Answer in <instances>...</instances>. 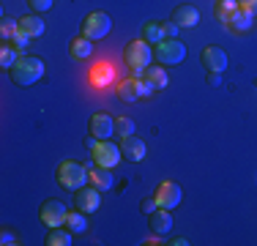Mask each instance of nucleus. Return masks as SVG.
I'll return each mask as SVG.
<instances>
[{
  "label": "nucleus",
  "instance_id": "nucleus-1",
  "mask_svg": "<svg viewBox=\"0 0 257 246\" xmlns=\"http://www.w3.org/2000/svg\"><path fill=\"white\" fill-rule=\"evenodd\" d=\"M44 69H47V63L41 58H36V55H20L17 63L9 69V77L17 88H30V85H36L44 77Z\"/></svg>",
  "mask_w": 257,
  "mask_h": 246
},
{
  "label": "nucleus",
  "instance_id": "nucleus-2",
  "mask_svg": "<svg viewBox=\"0 0 257 246\" xmlns=\"http://www.w3.org/2000/svg\"><path fill=\"white\" fill-rule=\"evenodd\" d=\"M55 178H58V183L63 189H69V192H79L82 186H88V183H90L88 167H82L79 162H71V159H66V162L58 164Z\"/></svg>",
  "mask_w": 257,
  "mask_h": 246
},
{
  "label": "nucleus",
  "instance_id": "nucleus-3",
  "mask_svg": "<svg viewBox=\"0 0 257 246\" xmlns=\"http://www.w3.org/2000/svg\"><path fill=\"white\" fill-rule=\"evenodd\" d=\"M123 58H126V66L132 71V77H143L145 69L151 66V60H154V49L148 47V41L137 39V41H128L126 44Z\"/></svg>",
  "mask_w": 257,
  "mask_h": 246
},
{
  "label": "nucleus",
  "instance_id": "nucleus-4",
  "mask_svg": "<svg viewBox=\"0 0 257 246\" xmlns=\"http://www.w3.org/2000/svg\"><path fill=\"white\" fill-rule=\"evenodd\" d=\"M79 30H82L79 36H85V39H90V41H99L104 36H109V30H112V17H109L107 11H93V14H88L82 20Z\"/></svg>",
  "mask_w": 257,
  "mask_h": 246
},
{
  "label": "nucleus",
  "instance_id": "nucleus-5",
  "mask_svg": "<svg viewBox=\"0 0 257 246\" xmlns=\"http://www.w3.org/2000/svg\"><path fill=\"white\" fill-rule=\"evenodd\" d=\"M154 58L162 66H181L183 58H186V47L178 39H162L154 49Z\"/></svg>",
  "mask_w": 257,
  "mask_h": 246
},
{
  "label": "nucleus",
  "instance_id": "nucleus-6",
  "mask_svg": "<svg viewBox=\"0 0 257 246\" xmlns=\"http://www.w3.org/2000/svg\"><path fill=\"white\" fill-rule=\"evenodd\" d=\"M151 93H154V88H151L143 77H128V79H120L118 82V98L126 104L137 101V98H148Z\"/></svg>",
  "mask_w": 257,
  "mask_h": 246
},
{
  "label": "nucleus",
  "instance_id": "nucleus-7",
  "mask_svg": "<svg viewBox=\"0 0 257 246\" xmlns=\"http://www.w3.org/2000/svg\"><path fill=\"white\" fill-rule=\"evenodd\" d=\"M90 153H93V164H99V167H109V170H115L120 164V159H123L120 145L109 143V140H99V145H96Z\"/></svg>",
  "mask_w": 257,
  "mask_h": 246
},
{
  "label": "nucleus",
  "instance_id": "nucleus-8",
  "mask_svg": "<svg viewBox=\"0 0 257 246\" xmlns=\"http://www.w3.org/2000/svg\"><path fill=\"white\" fill-rule=\"evenodd\" d=\"M66 216H69V208L60 200H47L44 205L39 208V219L44 221L47 227H60L66 224Z\"/></svg>",
  "mask_w": 257,
  "mask_h": 246
},
{
  "label": "nucleus",
  "instance_id": "nucleus-9",
  "mask_svg": "<svg viewBox=\"0 0 257 246\" xmlns=\"http://www.w3.org/2000/svg\"><path fill=\"white\" fill-rule=\"evenodd\" d=\"M181 200H183V192H181V186H178L175 181L159 183V189H156V202H159V208H167V211H173V208L181 205Z\"/></svg>",
  "mask_w": 257,
  "mask_h": 246
},
{
  "label": "nucleus",
  "instance_id": "nucleus-10",
  "mask_svg": "<svg viewBox=\"0 0 257 246\" xmlns=\"http://www.w3.org/2000/svg\"><path fill=\"white\" fill-rule=\"evenodd\" d=\"M74 205H77V211H82V213H96L99 211V205H101V192L90 183V186H82L77 192V197H74Z\"/></svg>",
  "mask_w": 257,
  "mask_h": 246
},
{
  "label": "nucleus",
  "instance_id": "nucleus-11",
  "mask_svg": "<svg viewBox=\"0 0 257 246\" xmlns=\"http://www.w3.org/2000/svg\"><path fill=\"white\" fill-rule=\"evenodd\" d=\"M200 60H203L205 71H216V74H222L224 69H227V52H224V49H219V47H213V44L203 49Z\"/></svg>",
  "mask_w": 257,
  "mask_h": 246
},
{
  "label": "nucleus",
  "instance_id": "nucleus-12",
  "mask_svg": "<svg viewBox=\"0 0 257 246\" xmlns=\"http://www.w3.org/2000/svg\"><path fill=\"white\" fill-rule=\"evenodd\" d=\"M120 153H123L126 162H143L145 156H148V145L143 143L140 137H123L120 140Z\"/></svg>",
  "mask_w": 257,
  "mask_h": 246
},
{
  "label": "nucleus",
  "instance_id": "nucleus-13",
  "mask_svg": "<svg viewBox=\"0 0 257 246\" xmlns=\"http://www.w3.org/2000/svg\"><path fill=\"white\" fill-rule=\"evenodd\" d=\"M90 134L99 140H109L115 134V118L107 112H96L93 118H90Z\"/></svg>",
  "mask_w": 257,
  "mask_h": 246
},
{
  "label": "nucleus",
  "instance_id": "nucleus-14",
  "mask_svg": "<svg viewBox=\"0 0 257 246\" xmlns=\"http://www.w3.org/2000/svg\"><path fill=\"white\" fill-rule=\"evenodd\" d=\"M252 22H254V14L249 9H243V6H238L235 11L227 17V28L232 30V33H246V30H252Z\"/></svg>",
  "mask_w": 257,
  "mask_h": 246
},
{
  "label": "nucleus",
  "instance_id": "nucleus-15",
  "mask_svg": "<svg viewBox=\"0 0 257 246\" xmlns=\"http://www.w3.org/2000/svg\"><path fill=\"white\" fill-rule=\"evenodd\" d=\"M148 224H151V232H154V235H167V232L173 230V211L156 208V211L148 216Z\"/></svg>",
  "mask_w": 257,
  "mask_h": 246
},
{
  "label": "nucleus",
  "instance_id": "nucleus-16",
  "mask_svg": "<svg viewBox=\"0 0 257 246\" xmlns=\"http://www.w3.org/2000/svg\"><path fill=\"white\" fill-rule=\"evenodd\" d=\"M112 79H115V69L109 63H96V66H90V74H88V82L93 85V88H107V85H112Z\"/></svg>",
  "mask_w": 257,
  "mask_h": 246
},
{
  "label": "nucleus",
  "instance_id": "nucleus-17",
  "mask_svg": "<svg viewBox=\"0 0 257 246\" xmlns=\"http://www.w3.org/2000/svg\"><path fill=\"white\" fill-rule=\"evenodd\" d=\"M173 22L178 25V28H197V22H200V11L194 9V6H189V3H183L178 6V9L173 11Z\"/></svg>",
  "mask_w": 257,
  "mask_h": 246
},
{
  "label": "nucleus",
  "instance_id": "nucleus-18",
  "mask_svg": "<svg viewBox=\"0 0 257 246\" xmlns=\"http://www.w3.org/2000/svg\"><path fill=\"white\" fill-rule=\"evenodd\" d=\"M88 172H90V183H93L99 192H109V189L115 186V175H112V170H109V167H99V164H93Z\"/></svg>",
  "mask_w": 257,
  "mask_h": 246
},
{
  "label": "nucleus",
  "instance_id": "nucleus-19",
  "mask_svg": "<svg viewBox=\"0 0 257 246\" xmlns=\"http://www.w3.org/2000/svg\"><path fill=\"white\" fill-rule=\"evenodd\" d=\"M44 20H41L39 14H28V17H20V30L22 33H28L30 39H39V36H44Z\"/></svg>",
  "mask_w": 257,
  "mask_h": 246
},
{
  "label": "nucleus",
  "instance_id": "nucleus-20",
  "mask_svg": "<svg viewBox=\"0 0 257 246\" xmlns=\"http://www.w3.org/2000/svg\"><path fill=\"white\" fill-rule=\"evenodd\" d=\"M69 55L74 60H88L90 55H93V41L85 39V36H77V39L69 44Z\"/></svg>",
  "mask_w": 257,
  "mask_h": 246
},
{
  "label": "nucleus",
  "instance_id": "nucleus-21",
  "mask_svg": "<svg viewBox=\"0 0 257 246\" xmlns=\"http://www.w3.org/2000/svg\"><path fill=\"white\" fill-rule=\"evenodd\" d=\"M143 79L154 90H164V88H167V71H164V66H148L145 74H143Z\"/></svg>",
  "mask_w": 257,
  "mask_h": 246
},
{
  "label": "nucleus",
  "instance_id": "nucleus-22",
  "mask_svg": "<svg viewBox=\"0 0 257 246\" xmlns=\"http://www.w3.org/2000/svg\"><path fill=\"white\" fill-rule=\"evenodd\" d=\"M71 235H74V232H71L66 224L50 227V235H47V246H71V243H74V241H71Z\"/></svg>",
  "mask_w": 257,
  "mask_h": 246
},
{
  "label": "nucleus",
  "instance_id": "nucleus-23",
  "mask_svg": "<svg viewBox=\"0 0 257 246\" xmlns=\"http://www.w3.org/2000/svg\"><path fill=\"white\" fill-rule=\"evenodd\" d=\"M17 52H20V49L11 44V41H3V47H0V66H3L6 71H9L11 66L17 63V58H20Z\"/></svg>",
  "mask_w": 257,
  "mask_h": 246
},
{
  "label": "nucleus",
  "instance_id": "nucleus-24",
  "mask_svg": "<svg viewBox=\"0 0 257 246\" xmlns=\"http://www.w3.org/2000/svg\"><path fill=\"white\" fill-rule=\"evenodd\" d=\"M162 39H164L162 22H145L143 25V41H148V44H159Z\"/></svg>",
  "mask_w": 257,
  "mask_h": 246
},
{
  "label": "nucleus",
  "instance_id": "nucleus-25",
  "mask_svg": "<svg viewBox=\"0 0 257 246\" xmlns=\"http://www.w3.org/2000/svg\"><path fill=\"white\" fill-rule=\"evenodd\" d=\"M88 213H82V211H71L69 216H66V227H69L71 232H85L88 230Z\"/></svg>",
  "mask_w": 257,
  "mask_h": 246
},
{
  "label": "nucleus",
  "instance_id": "nucleus-26",
  "mask_svg": "<svg viewBox=\"0 0 257 246\" xmlns=\"http://www.w3.org/2000/svg\"><path fill=\"white\" fill-rule=\"evenodd\" d=\"M235 9H238V0H219V3H216V11H213V14H216L219 22H227V17H230Z\"/></svg>",
  "mask_w": 257,
  "mask_h": 246
},
{
  "label": "nucleus",
  "instance_id": "nucleus-27",
  "mask_svg": "<svg viewBox=\"0 0 257 246\" xmlns=\"http://www.w3.org/2000/svg\"><path fill=\"white\" fill-rule=\"evenodd\" d=\"M134 129H137V126H134L132 118H115V134H118L120 140H123V137H132Z\"/></svg>",
  "mask_w": 257,
  "mask_h": 246
},
{
  "label": "nucleus",
  "instance_id": "nucleus-28",
  "mask_svg": "<svg viewBox=\"0 0 257 246\" xmlns=\"http://www.w3.org/2000/svg\"><path fill=\"white\" fill-rule=\"evenodd\" d=\"M17 30H20V20H9V17H6L3 25H0V39H3V41H11Z\"/></svg>",
  "mask_w": 257,
  "mask_h": 246
},
{
  "label": "nucleus",
  "instance_id": "nucleus-29",
  "mask_svg": "<svg viewBox=\"0 0 257 246\" xmlns=\"http://www.w3.org/2000/svg\"><path fill=\"white\" fill-rule=\"evenodd\" d=\"M52 3H55V0H28V6H30V11H33V14L50 11V9H52Z\"/></svg>",
  "mask_w": 257,
  "mask_h": 246
},
{
  "label": "nucleus",
  "instance_id": "nucleus-30",
  "mask_svg": "<svg viewBox=\"0 0 257 246\" xmlns=\"http://www.w3.org/2000/svg\"><path fill=\"white\" fill-rule=\"evenodd\" d=\"M156 208H159V202H156V194H154V197H145V200L140 202V211H143L145 216H151V213H154Z\"/></svg>",
  "mask_w": 257,
  "mask_h": 246
},
{
  "label": "nucleus",
  "instance_id": "nucleus-31",
  "mask_svg": "<svg viewBox=\"0 0 257 246\" xmlns=\"http://www.w3.org/2000/svg\"><path fill=\"white\" fill-rule=\"evenodd\" d=\"M28 41H30V36H28V33H22V30H17L14 39H11V44H14V47L22 52V49H28Z\"/></svg>",
  "mask_w": 257,
  "mask_h": 246
},
{
  "label": "nucleus",
  "instance_id": "nucleus-32",
  "mask_svg": "<svg viewBox=\"0 0 257 246\" xmlns=\"http://www.w3.org/2000/svg\"><path fill=\"white\" fill-rule=\"evenodd\" d=\"M162 30H164V39H178V30L181 28L170 20V22H162Z\"/></svg>",
  "mask_w": 257,
  "mask_h": 246
},
{
  "label": "nucleus",
  "instance_id": "nucleus-33",
  "mask_svg": "<svg viewBox=\"0 0 257 246\" xmlns=\"http://www.w3.org/2000/svg\"><path fill=\"white\" fill-rule=\"evenodd\" d=\"M0 243H3V246H14V243H20V238H17L14 232L3 230V235H0Z\"/></svg>",
  "mask_w": 257,
  "mask_h": 246
},
{
  "label": "nucleus",
  "instance_id": "nucleus-34",
  "mask_svg": "<svg viewBox=\"0 0 257 246\" xmlns=\"http://www.w3.org/2000/svg\"><path fill=\"white\" fill-rule=\"evenodd\" d=\"M208 85H211V88H216V85H222V74H216V71H208Z\"/></svg>",
  "mask_w": 257,
  "mask_h": 246
},
{
  "label": "nucleus",
  "instance_id": "nucleus-35",
  "mask_svg": "<svg viewBox=\"0 0 257 246\" xmlns=\"http://www.w3.org/2000/svg\"><path fill=\"white\" fill-rule=\"evenodd\" d=\"M238 6H243V9H249L252 14H257V0H238Z\"/></svg>",
  "mask_w": 257,
  "mask_h": 246
},
{
  "label": "nucleus",
  "instance_id": "nucleus-36",
  "mask_svg": "<svg viewBox=\"0 0 257 246\" xmlns=\"http://www.w3.org/2000/svg\"><path fill=\"white\" fill-rule=\"evenodd\" d=\"M96 145H99V137H93V134H90V137L85 140V148H88V151H93Z\"/></svg>",
  "mask_w": 257,
  "mask_h": 246
},
{
  "label": "nucleus",
  "instance_id": "nucleus-37",
  "mask_svg": "<svg viewBox=\"0 0 257 246\" xmlns=\"http://www.w3.org/2000/svg\"><path fill=\"white\" fill-rule=\"evenodd\" d=\"M170 243H173V246H186L189 241H186V238H181V235H178V238H173V241H170Z\"/></svg>",
  "mask_w": 257,
  "mask_h": 246
}]
</instances>
